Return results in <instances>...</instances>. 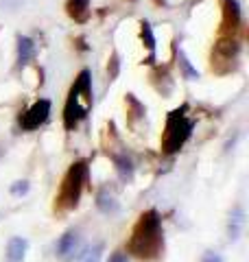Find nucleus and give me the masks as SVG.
<instances>
[{
	"label": "nucleus",
	"instance_id": "8",
	"mask_svg": "<svg viewBox=\"0 0 249 262\" xmlns=\"http://www.w3.org/2000/svg\"><path fill=\"white\" fill-rule=\"evenodd\" d=\"M35 53H37L35 42L29 35H18V39H15V61H18L20 68L29 66L35 59Z\"/></svg>",
	"mask_w": 249,
	"mask_h": 262
},
{
	"label": "nucleus",
	"instance_id": "14",
	"mask_svg": "<svg viewBox=\"0 0 249 262\" xmlns=\"http://www.w3.org/2000/svg\"><path fill=\"white\" fill-rule=\"evenodd\" d=\"M96 208L103 212V214H118L120 212V203L116 201V196L114 194H110L107 190H101L96 194Z\"/></svg>",
	"mask_w": 249,
	"mask_h": 262
},
{
	"label": "nucleus",
	"instance_id": "16",
	"mask_svg": "<svg viewBox=\"0 0 249 262\" xmlns=\"http://www.w3.org/2000/svg\"><path fill=\"white\" fill-rule=\"evenodd\" d=\"M103 249H105V245H103V243H96L94 247L81 249V253H79V262H101V258H103Z\"/></svg>",
	"mask_w": 249,
	"mask_h": 262
},
{
	"label": "nucleus",
	"instance_id": "21",
	"mask_svg": "<svg viewBox=\"0 0 249 262\" xmlns=\"http://www.w3.org/2000/svg\"><path fill=\"white\" fill-rule=\"evenodd\" d=\"M201 262H225V258H223L221 253H217V251H205L201 256Z\"/></svg>",
	"mask_w": 249,
	"mask_h": 262
},
{
	"label": "nucleus",
	"instance_id": "1",
	"mask_svg": "<svg viewBox=\"0 0 249 262\" xmlns=\"http://www.w3.org/2000/svg\"><path fill=\"white\" fill-rule=\"evenodd\" d=\"M127 251L144 262H155L164 251L162 216L157 210H147L140 214L134 232L129 236Z\"/></svg>",
	"mask_w": 249,
	"mask_h": 262
},
{
	"label": "nucleus",
	"instance_id": "6",
	"mask_svg": "<svg viewBox=\"0 0 249 262\" xmlns=\"http://www.w3.org/2000/svg\"><path fill=\"white\" fill-rule=\"evenodd\" d=\"M83 249V243H81V234L77 229H68L59 236V241L55 245V253L61 262H72L74 258H79V253Z\"/></svg>",
	"mask_w": 249,
	"mask_h": 262
},
{
	"label": "nucleus",
	"instance_id": "15",
	"mask_svg": "<svg viewBox=\"0 0 249 262\" xmlns=\"http://www.w3.org/2000/svg\"><path fill=\"white\" fill-rule=\"evenodd\" d=\"M177 61H179V70H181V75H184L186 81H197L199 79V70L190 63V59L186 57V53L181 51V48L177 51Z\"/></svg>",
	"mask_w": 249,
	"mask_h": 262
},
{
	"label": "nucleus",
	"instance_id": "23",
	"mask_svg": "<svg viewBox=\"0 0 249 262\" xmlns=\"http://www.w3.org/2000/svg\"><path fill=\"white\" fill-rule=\"evenodd\" d=\"M79 48H81V51H88V46H86V39H83V37H79Z\"/></svg>",
	"mask_w": 249,
	"mask_h": 262
},
{
	"label": "nucleus",
	"instance_id": "22",
	"mask_svg": "<svg viewBox=\"0 0 249 262\" xmlns=\"http://www.w3.org/2000/svg\"><path fill=\"white\" fill-rule=\"evenodd\" d=\"M107 262H129V256H127V253H125L122 249H118V251H114V253H112Z\"/></svg>",
	"mask_w": 249,
	"mask_h": 262
},
{
	"label": "nucleus",
	"instance_id": "4",
	"mask_svg": "<svg viewBox=\"0 0 249 262\" xmlns=\"http://www.w3.org/2000/svg\"><path fill=\"white\" fill-rule=\"evenodd\" d=\"M188 112V105H181V107L173 110L166 118V127H164V142H162V149L166 155H173L177 153L181 146L186 144V140L190 138L195 129V120L186 116Z\"/></svg>",
	"mask_w": 249,
	"mask_h": 262
},
{
	"label": "nucleus",
	"instance_id": "24",
	"mask_svg": "<svg viewBox=\"0 0 249 262\" xmlns=\"http://www.w3.org/2000/svg\"><path fill=\"white\" fill-rule=\"evenodd\" d=\"M193 3H201V0H193Z\"/></svg>",
	"mask_w": 249,
	"mask_h": 262
},
{
	"label": "nucleus",
	"instance_id": "7",
	"mask_svg": "<svg viewBox=\"0 0 249 262\" xmlns=\"http://www.w3.org/2000/svg\"><path fill=\"white\" fill-rule=\"evenodd\" d=\"M238 53H240V46L236 39H221L214 46V53H212V68H217L221 61H236Z\"/></svg>",
	"mask_w": 249,
	"mask_h": 262
},
{
	"label": "nucleus",
	"instance_id": "19",
	"mask_svg": "<svg viewBox=\"0 0 249 262\" xmlns=\"http://www.w3.org/2000/svg\"><path fill=\"white\" fill-rule=\"evenodd\" d=\"M107 72H110V81H114L116 77H118V72H120V59H118V55H112L110 57V63H107Z\"/></svg>",
	"mask_w": 249,
	"mask_h": 262
},
{
	"label": "nucleus",
	"instance_id": "13",
	"mask_svg": "<svg viewBox=\"0 0 249 262\" xmlns=\"http://www.w3.org/2000/svg\"><path fill=\"white\" fill-rule=\"evenodd\" d=\"M114 166H116V173H118L120 182L129 184L136 175V168H134V162H131L127 155H114Z\"/></svg>",
	"mask_w": 249,
	"mask_h": 262
},
{
	"label": "nucleus",
	"instance_id": "11",
	"mask_svg": "<svg viewBox=\"0 0 249 262\" xmlns=\"http://www.w3.org/2000/svg\"><path fill=\"white\" fill-rule=\"evenodd\" d=\"M27 253H29V241L22 238V236H13L7 243V253L5 258L7 262H24L27 260Z\"/></svg>",
	"mask_w": 249,
	"mask_h": 262
},
{
	"label": "nucleus",
	"instance_id": "20",
	"mask_svg": "<svg viewBox=\"0 0 249 262\" xmlns=\"http://www.w3.org/2000/svg\"><path fill=\"white\" fill-rule=\"evenodd\" d=\"M127 103L131 105V110H134V114H136L138 118H142V116H144V105H142V103H138L134 94H127Z\"/></svg>",
	"mask_w": 249,
	"mask_h": 262
},
{
	"label": "nucleus",
	"instance_id": "2",
	"mask_svg": "<svg viewBox=\"0 0 249 262\" xmlns=\"http://www.w3.org/2000/svg\"><path fill=\"white\" fill-rule=\"evenodd\" d=\"M94 101L92 94V72L90 70H81L74 83L68 92V98H66L64 105V127L72 131L79 122L88 116V110Z\"/></svg>",
	"mask_w": 249,
	"mask_h": 262
},
{
	"label": "nucleus",
	"instance_id": "3",
	"mask_svg": "<svg viewBox=\"0 0 249 262\" xmlns=\"http://www.w3.org/2000/svg\"><path fill=\"white\" fill-rule=\"evenodd\" d=\"M88 175H90V166L86 160H79V162H72L68 173L64 175L61 179V186H59V194H57V208L59 210H74L81 201V194H83V188H86L88 182Z\"/></svg>",
	"mask_w": 249,
	"mask_h": 262
},
{
	"label": "nucleus",
	"instance_id": "9",
	"mask_svg": "<svg viewBox=\"0 0 249 262\" xmlns=\"http://www.w3.org/2000/svg\"><path fill=\"white\" fill-rule=\"evenodd\" d=\"M245 208L243 206H236L234 210L230 212V221H227V238L230 243H236L240 238V234H243L245 229Z\"/></svg>",
	"mask_w": 249,
	"mask_h": 262
},
{
	"label": "nucleus",
	"instance_id": "12",
	"mask_svg": "<svg viewBox=\"0 0 249 262\" xmlns=\"http://www.w3.org/2000/svg\"><path fill=\"white\" fill-rule=\"evenodd\" d=\"M66 11H68V15L74 22L86 24L90 20V0H68Z\"/></svg>",
	"mask_w": 249,
	"mask_h": 262
},
{
	"label": "nucleus",
	"instance_id": "17",
	"mask_svg": "<svg viewBox=\"0 0 249 262\" xmlns=\"http://www.w3.org/2000/svg\"><path fill=\"white\" fill-rule=\"evenodd\" d=\"M140 37H142V44L149 48V51L155 53V35H153L151 24H149L147 20L140 22Z\"/></svg>",
	"mask_w": 249,
	"mask_h": 262
},
{
	"label": "nucleus",
	"instance_id": "5",
	"mask_svg": "<svg viewBox=\"0 0 249 262\" xmlns=\"http://www.w3.org/2000/svg\"><path fill=\"white\" fill-rule=\"evenodd\" d=\"M48 116H51V101L48 98H39L24 114H20V127L24 131H33L39 125H44Z\"/></svg>",
	"mask_w": 249,
	"mask_h": 262
},
{
	"label": "nucleus",
	"instance_id": "18",
	"mask_svg": "<svg viewBox=\"0 0 249 262\" xmlns=\"http://www.w3.org/2000/svg\"><path fill=\"white\" fill-rule=\"evenodd\" d=\"M29 188H31V186H29L27 179H20V182H13V184H11L9 190H11L13 196H24V194L29 192Z\"/></svg>",
	"mask_w": 249,
	"mask_h": 262
},
{
	"label": "nucleus",
	"instance_id": "10",
	"mask_svg": "<svg viewBox=\"0 0 249 262\" xmlns=\"http://www.w3.org/2000/svg\"><path fill=\"white\" fill-rule=\"evenodd\" d=\"M243 22V11H240L238 0H223V27L225 29H238Z\"/></svg>",
	"mask_w": 249,
	"mask_h": 262
}]
</instances>
